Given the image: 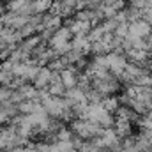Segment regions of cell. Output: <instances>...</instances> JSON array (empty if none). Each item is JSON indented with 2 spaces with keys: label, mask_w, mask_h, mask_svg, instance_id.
<instances>
[{
  "label": "cell",
  "mask_w": 152,
  "mask_h": 152,
  "mask_svg": "<svg viewBox=\"0 0 152 152\" xmlns=\"http://www.w3.org/2000/svg\"><path fill=\"white\" fill-rule=\"evenodd\" d=\"M71 138H73V136H71V133H69L67 129H64V131L58 133V140H60V142H71Z\"/></svg>",
  "instance_id": "2"
},
{
  "label": "cell",
  "mask_w": 152,
  "mask_h": 152,
  "mask_svg": "<svg viewBox=\"0 0 152 152\" xmlns=\"http://www.w3.org/2000/svg\"><path fill=\"white\" fill-rule=\"evenodd\" d=\"M60 81H62V85L66 87V90L67 88H73L78 85V76H75L73 71H64L62 75H60Z\"/></svg>",
  "instance_id": "1"
}]
</instances>
